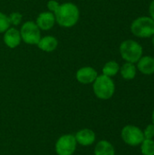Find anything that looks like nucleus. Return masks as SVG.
<instances>
[{"label": "nucleus", "instance_id": "f257e3e1", "mask_svg": "<svg viewBox=\"0 0 154 155\" xmlns=\"http://www.w3.org/2000/svg\"><path fill=\"white\" fill-rule=\"evenodd\" d=\"M56 23L65 28L73 27L77 24L80 18V10L78 6L71 2L63 3L58 5L54 13Z\"/></svg>", "mask_w": 154, "mask_h": 155}, {"label": "nucleus", "instance_id": "f03ea898", "mask_svg": "<svg viewBox=\"0 0 154 155\" xmlns=\"http://www.w3.org/2000/svg\"><path fill=\"white\" fill-rule=\"evenodd\" d=\"M93 84V92L98 98L107 100L113 95L115 91V84L111 77L104 74L98 75Z\"/></svg>", "mask_w": 154, "mask_h": 155}, {"label": "nucleus", "instance_id": "7ed1b4c3", "mask_svg": "<svg viewBox=\"0 0 154 155\" xmlns=\"http://www.w3.org/2000/svg\"><path fill=\"white\" fill-rule=\"evenodd\" d=\"M143 46L133 40H125L120 45L121 56L127 63H137L143 56Z\"/></svg>", "mask_w": 154, "mask_h": 155}, {"label": "nucleus", "instance_id": "20e7f679", "mask_svg": "<svg viewBox=\"0 0 154 155\" xmlns=\"http://www.w3.org/2000/svg\"><path fill=\"white\" fill-rule=\"evenodd\" d=\"M132 33L140 38H148L154 35V20L150 16H141L131 25Z\"/></svg>", "mask_w": 154, "mask_h": 155}, {"label": "nucleus", "instance_id": "39448f33", "mask_svg": "<svg viewBox=\"0 0 154 155\" xmlns=\"http://www.w3.org/2000/svg\"><path fill=\"white\" fill-rule=\"evenodd\" d=\"M19 31L22 40L27 45H37L42 37L41 30L34 21L25 22Z\"/></svg>", "mask_w": 154, "mask_h": 155}, {"label": "nucleus", "instance_id": "423d86ee", "mask_svg": "<svg viewBox=\"0 0 154 155\" xmlns=\"http://www.w3.org/2000/svg\"><path fill=\"white\" fill-rule=\"evenodd\" d=\"M122 138L125 143L131 146H137L145 139L143 132L137 126L126 125L122 130Z\"/></svg>", "mask_w": 154, "mask_h": 155}, {"label": "nucleus", "instance_id": "0eeeda50", "mask_svg": "<svg viewBox=\"0 0 154 155\" xmlns=\"http://www.w3.org/2000/svg\"><path fill=\"white\" fill-rule=\"evenodd\" d=\"M75 137L72 134L63 135L56 143L55 149L58 155H72L76 147Z\"/></svg>", "mask_w": 154, "mask_h": 155}, {"label": "nucleus", "instance_id": "6e6552de", "mask_svg": "<svg viewBox=\"0 0 154 155\" xmlns=\"http://www.w3.org/2000/svg\"><path fill=\"white\" fill-rule=\"evenodd\" d=\"M35 23L37 26L40 28V30L48 31L54 27L56 21H55V16L54 13L50 11H44L38 15Z\"/></svg>", "mask_w": 154, "mask_h": 155}, {"label": "nucleus", "instance_id": "1a4fd4ad", "mask_svg": "<svg viewBox=\"0 0 154 155\" xmlns=\"http://www.w3.org/2000/svg\"><path fill=\"white\" fill-rule=\"evenodd\" d=\"M97 71L91 66H84L76 72V79L84 84H92L97 78Z\"/></svg>", "mask_w": 154, "mask_h": 155}, {"label": "nucleus", "instance_id": "9d476101", "mask_svg": "<svg viewBox=\"0 0 154 155\" xmlns=\"http://www.w3.org/2000/svg\"><path fill=\"white\" fill-rule=\"evenodd\" d=\"M22 38L20 31L15 27H9L4 33V43L9 48H15L21 44Z\"/></svg>", "mask_w": 154, "mask_h": 155}, {"label": "nucleus", "instance_id": "9b49d317", "mask_svg": "<svg viewBox=\"0 0 154 155\" xmlns=\"http://www.w3.org/2000/svg\"><path fill=\"white\" fill-rule=\"evenodd\" d=\"M36 45L38 46L40 50L46 52V53H51V52H54L57 48L58 40L56 37L53 35H45L40 38Z\"/></svg>", "mask_w": 154, "mask_h": 155}, {"label": "nucleus", "instance_id": "f8f14e48", "mask_svg": "<svg viewBox=\"0 0 154 155\" xmlns=\"http://www.w3.org/2000/svg\"><path fill=\"white\" fill-rule=\"evenodd\" d=\"M137 68L143 74L150 75L154 74V57L142 56L137 62Z\"/></svg>", "mask_w": 154, "mask_h": 155}, {"label": "nucleus", "instance_id": "ddd939ff", "mask_svg": "<svg viewBox=\"0 0 154 155\" xmlns=\"http://www.w3.org/2000/svg\"><path fill=\"white\" fill-rule=\"evenodd\" d=\"M75 140L77 143L84 146L91 145L95 141V134L92 130L84 129L79 131L75 135Z\"/></svg>", "mask_w": 154, "mask_h": 155}, {"label": "nucleus", "instance_id": "4468645a", "mask_svg": "<svg viewBox=\"0 0 154 155\" xmlns=\"http://www.w3.org/2000/svg\"><path fill=\"white\" fill-rule=\"evenodd\" d=\"M95 155H115L114 148L113 146L107 141H101L96 144L95 150H94Z\"/></svg>", "mask_w": 154, "mask_h": 155}, {"label": "nucleus", "instance_id": "2eb2a0df", "mask_svg": "<svg viewBox=\"0 0 154 155\" xmlns=\"http://www.w3.org/2000/svg\"><path fill=\"white\" fill-rule=\"evenodd\" d=\"M120 72H121V74H122L123 78H124L125 80H133L136 76L137 68L134 65V64L126 62L120 68Z\"/></svg>", "mask_w": 154, "mask_h": 155}, {"label": "nucleus", "instance_id": "dca6fc26", "mask_svg": "<svg viewBox=\"0 0 154 155\" xmlns=\"http://www.w3.org/2000/svg\"><path fill=\"white\" fill-rule=\"evenodd\" d=\"M120 71V65L115 61H109L107 62L103 67V74L112 77L116 75Z\"/></svg>", "mask_w": 154, "mask_h": 155}, {"label": "nucleus", "instance_id": "f3484780", "mask_svg": "<svg viewBox=\"0 0 154 155\" xmlns=\"http://www.w3.org/2000/svg\"><path fill=\"white\" fill-rule=\"evenodd\" d=\"M141 151L143 155H154V141L152 139H144L141 143Z\"/></svg>", "mask_w": 154, "mask_h": 155}, {"label": "nucleus", "instance_id": "a211bd4d", "mask_svg": "<svg viewBox=\"0 0 154 155\" xmlns=\"http://www.w3.org/2000/svg\"><path fill=\"white\" fill-rule=\"evenodd\" d=\"M22 19H23V15L19 12H12L8 15V20H9L10 25H20V23L22 22Z\"/></svg>", "mask_w": 154, "mask_h": 155}, {"label": "nucleus", "instance_id": "6ab92c4d", "mask_svg": "<svg viewBox=\"0 0 154 155\" xmlns=\"http://www.w3.org/2000/svg\"><path fill=\"white\" fill-rule=\"evenodd\" d=\"M9 27H10V24L8 20V15L0 12V34L5 33Z\"/></svg>", "mask_w": 154, "mask_h": 155}, {"label": "nucleus", "instance_id": "aec40b11", "mask_svg": "<svg viewBox=\"0 0 154 155\" xmlns=\"http://www.w3.org/2000/svg\"><path fill=\"white\" fill-rule=\"evenodd\" d=\"M143 134L145 139H152L154 137V124H149L145 128Z\"/></svg>", "mask_w": 154, "mask_h": 155}, {"label": "nucleus", "instance_id": "412c9836", "mask_svg": "<svg viewBox=\"0 0 154 155\" xmlns=\"http://www.w3.org/2000/svg\"><path fill=\"white\" fill-rule=\"evenodd\" d=\"M59 5H60V3H58L56 0H49L48 3H47L48 11H50L52 13H54V11L56 10V8L58 7Z\"/></svg>", "mask_w": 154, "mask_h": 155}, {"label": "nucleus", "instance_id": "4be33fe9", "mask_svg": "<svg viewBox=\"0 0 154 155\" xmlns=\"http://www.w3.org/2000/svg\"><path fill=\"white\" fill-rule=\"evenodd\" d=\"M149 12H150V15H151V18H152L154 20V0H152L151 2V4H150Z\"/></svg>", "mask_w": 154, "mask_h": 155}, {"label": "nucleus", "instance_id": "5701e85b", "mask_svg": "<svg viewBox=\"0 0 154 155\" xmlns=\"http://www.w3.org/2000/svg\"><path fill=\"white\" fill-rule=\"evenodd\" d=\"M152 122H153V124H154V110H153V112H152Z\"/></svg>", "mask_w": 154, "mask_h": 155}, {"label": "nucleus", "instance_id": "b1692460", "mask_svg": "<svg viewBox=\"0 0 154 155\" xmlns=\"http://www.w3.org/2000/svg\"><path fill=\"white\" fill-rule=\"evenodd\" d=\"M152 45H153V47H154V35H152Z\"/></svg>", "mask_w": 154, "mask_h": 155}]
</instances>
